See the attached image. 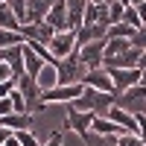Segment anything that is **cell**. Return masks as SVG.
I'll list each match as a JSON object with an SVG mask.
<instances>
[{"mask_svg": "<svg viewBox=\"0 0 146 146\" xmlns=\"http://www.w3.org/2000/svg\"><path fill=\"white\" fill-rule=\"evenodd\" d=\"M67 129V105H47L41 102L32 111V131L41 143L50 140L53 135H62Z\"/></svg>", "mask_w": 146, "mask_h": 146, "instance_id": "6da1fadb", "label": "cell"}, {"mask_svg": "<svg viewBox=\"0 0 146 146\" xmlns=\"http://www.w3.org/2000/svg\"><path fill=\"white\" fill-rule=\"evenodd\" d=\"M111 105H114V94H105V91H96V88H85L79 100L70 102V108H76V111H88L94 117H105Z\"/></svg>", "mask_w": 146, "mask_h": 146, "instance_id": "7a4b0ae2", "label": "cell"}, {"mask_svg": "<svg viewBox=\"0 0 146 146\" xmlns=\"http://www.w3.org/2000/svg\"><path fill=\"white\" fill-rule=\"evenodd\" d=\"M56 70H58V85H82L85 73H88V67H85L82 58H79V50L73 56H67V58H58Z\"/></svg>", "mask_w": 146, "mask_h": 146, "instance_id": "3957f363", "label": "cell"}, {"mask_svg": "<svg viewBox=\"0 0 146 146\" xmlns=\"http://www.w3.org/2000/svg\"><path fill=\"white\" fill-rule=\"evenodd\" d=\"M114 105H120L123 111L135 114V117L146 114V88L143 85H135V88H129L123 94H114Z\"/></svg>", "mask_w": 146, "mask_h": 146, "instance_id": "277c9868", "label": "cell"}, {"mask_svg": "<svg viewBox=\"0 0 146 146\" xmlns=\"http://www.w3.org/2000/svg\"><path fill=\"white\" fill-rule=\"evenodd\" d=\"M85 91V85H56V88L41 94V102L47 105H70L73 100H79Z\"/></svg>", "mask_w": 146, "mask_h": 146, "instance_id": "5b68a950", "label": "cell"}, {"mask_svg": "<svg viewBox=\"0 0 146 146\" xmlns=\"http://www.w3.org/2000/svg\"><path fill=\"white\" fill-rule=\"evenodd\" d=\"M47 50L53 53V58H56V62H58V58H67V56H73V53L79 50V47H76V32H73V29L56 32V35H53V41L47 44Z\"/></svg>", "mask_w": 146, "mask_h": 146, "instance_id": "8992f818", "label": "cell"}, {"mask_svg": "<svg viewBox=\"0 0 146 146\" xmlns=\"http://www.w3.org/2000/svg\"><path fill=\"white\" fill-rule=\"evenodd\" d=\"M108 73H111V82H114V94H123L135 85H140V76H143L140 67H108Z\"/></svg>", "mask_w": 146, "mask_h": 146, "instance_id": "52a82bcc", "label": "cell"}, {"mask_svg": "<svg viewBox=\"0 0 146 146\" xmlns=\"http://www.w3.org/2000/svg\"><path fill=\"white\" fill-rule=\"evenodd\" d=\"M21 35H23V44H50L53 41V35L56 29L50 27L47 21H38V23H23L21 27Z\"/></svg>", "mask_w": 146, "mask_h": 146, "instance_id": "ba28073f", "label": "cell"}, {"mask_svg": "<svg viewBox=\"0 0 146 146\" xmlns=\"http://www.w3.org/2000/svg\"><path fill=\"white\" fill-rule=\"evenodd\" d=\"M105 44H108V38H100V41H91V44H85V47H79V58H82V64L85 67H102V62H105Z\"/></svg>", "mask_w": 146, "mask_h": 146, "instance_id": "9c48e42d", "label": "cell"}, {"mask_svg": "<svg viewBox=\"0 0 146 146\" xmlns=\"http://www.w3.org/2000/svg\"><path fill=\"white\" fill-rule=\"evenodd\" d=\"M85 88H96V91H105V94H114V82H111V73H108V67H91L88 73H85L82 79Z\"/></svg>", "mask_w": 146, "mask_h": 146, "instance_id": "30bf717a", "label": "cell"}, {"mask_svg": "<svg viewBox=\"0 0 146 146\" xmlns=\"http://www.w3.org/2000/svg\"><path fill=\"white\" fill-rule=\"evenodd\" d=\"M18 91L23 94V100L29 105V114H32L35 108L41 105V88H38V82H35V76H29V73L18 76Z\"/></svg>", "mask_w": 146, "mask_h": 146, "instance_id": "8fae6325", "label": "cell"}, {"mask_svg": "<svg viewBox=\"0 0 146 146\" xmlns=\"http://www.w3.org/2000/svg\"><path fill=\"white\" fill-rule=\"evenodd\" d=\"M91 123H94V114L88 111H76V108H70L67 105V129L64 131H76V135H88L91 131Z\"/></svg>", "mask_w": 146, "mask_h": 146, "instance_id": "7c38bea8", "label": "cell"}, {"mask_svg": "<svg viewBox=\"0 0 146 146\" xmlns=\"http://www.w3.org/2000/svg\"><path fill=\"white\" fill-rule=\"evenodd\" d=\"M64 6H67V27H70L73 32H79L82 23H85V9H88V0H64Z\"/></svg>", "mask_w": 146, "mask_h": 146, "instance_id": "4fadbf2b", "label": "cell"}, {"mask_svg": "<svg viewBox=\"0 0 146 146\" xmlns=\"http://www.w3.org/2000/svg\"><path fill=\"white\" fill-rule=\"evenodd\" d=\"M105 117H108V120H114V123L123 129V131H135V135H137V117H135V114H129V111H123L120 105H111Z\"/></svg>", "mask_w": 146, "mask_h": 146, "instance_id": "5bb4252c", "label": "cell"}, {"mask_svg": "<svg viewBox=\"0 0 146 146\" xmlns=\"http://www.w3.org/2000/svg\"><path fill=\"white\" fill-rule=\"evenodd\" d=\"M56 6V0H27V21L23 23H38L47 18V12Z\"/></svg>", "mask_w": 146, "mask_h": 146, "instance_id": "9a60e30c", "label": "cell"}, {"mask_svg": "<svg viewBox=\"0 0 146 146\" xmlns=\"http://www.w3.org/2000/svg\"><path fill=\"white\" fill-rule=\"evenodd\" d=\"M50 27L56 29V32H64V29H70L67 27V6H64V0H56V6L47 12V18H44Z\"/></svg>", "mask_w": 146, "mask_h": 146, "instance_id": "2e32d148", "label": "cell"}, {"mask_svg": "<svg viewBox=\"0 0 146 146\" xmlns=\"http://www.w3.org/2000/svg\"><path fill=\"white\" fill-rule=\"evenodd\" d=\"M105 27H100V23H82V29L76 32V47H85V44H91V41H100L105 38Z\"/></svg>", "mask_w": 146, "mask_h": 146, "instance_id": "e0dca14e", "label": "cell"}, {"mask_svg": "<svg viewBox=\"0 0 146 146\" xmlns=\"http://www.w3.org/2000/svg\"><path fill=\"white\" fill-rule=\"evenodd\" d=\"M0 126H6L9 131H27L32 129V114H18V111H12L6 117H0Z\"/></svg>", "mask_w": 146, "mask_h": 146, "instance_id": "ac0fdd59", "label": "cell"}, {"mask_svg": "<svg viewBox=\"0 0 146 146\" xmlns=\"http://www.w3.org/2000/svg\"><path fill=\"white\" fill-rule=\"evenodd\" d=\"M35 82H38L41 94H44V91H50V88H56V85H58V70H56V62H47V64L41 67V73L35 76Z\"/></svg>", "mask_w": 146, "mask_h": 146, "instance_id": "d6986e66", "label": "cell"}, {"mask_svg": "<svg viewBox=\"0 0 146 146\" xmlns=\"http://www.w3.org/2000/svg\"><path fill=\"white\" fill-rule=\"evenodd\" d=\"M44 64H47L44 58H41L38 53H35L29 44H23V73H29V76H38Z\"/></svg>", "mask_w": 146, "mask_h": 146, "instance_id": "ffe728a7", "label": "cell"}, {"mask_svg": "<svg viewBox=\"0 0 146 146\" xmlns=\"http://www.w3.org/2000/svg\"><path fill=\"white\" fill-rule=\"evenodd\" d=\"M137 62H140V50H137V47H131V50L120 53V56H114V58H108L105 67H137Z\"/></svg>", "mask_w": 146, "mask_h": 146, "instance_id": "44dd1931", "label": "cell"}, {"mask_svg": "<svg viewBox=\"0 0 146 146\" xmlns=\"http://www.w3.org/2000/svg\"><path fill=\"white\" fill-rule=\"evenodd\" d=\"M91 131L94 135H108V137H117V135H123V129H120L114 120H108V117H94V123H91Z\"/></svg>", "mask_w": 146, "mask_h": 146, "instance_id": "7402d4cb", "label": "cell"}, {"mask_svg": "<svg viewBox=\"0 0 146 146\" xmlns=\"http://www.w3.org/2000/svg\"><path fill=\"white\" fill-rule=\"evenodd\" d=\"M131 38H108V44H105V62L108 58H114V56H120V53H126V50H131ZM102 62V64H105Z\"/></svg>", "mask_w": 146, "mask_h": 146, "instance_id": "603a6c76", "label": "cell"}, {"mask_svg": "<svg viewBox=\"0 0 146 146\" xmlns=\"http://www.w3.org/2000/svg\"><path fill=\"white\" fill-rule=\"evenodd\" d=\"M6 64L12 67L15 76H23V44L21 47H9V50H6Z\"/></svg>", "mask_w": 146, "mask_h": 146, "instance_id": "cb8c5ba5", "label": "cell"}, {"mask_svg": "<svg viewBox=\"0 0 146 146\" xmlns=\"http://www.w3.org/2000/svg\"><path fill=\"white\" fill-rule=\"evenodd\" d=\"M21 27H23L21 18H18L6 3H0V29H15V32H21Z\"/></svg>", "mask_w": 146, "mask_h": 146, "instance_id": "d4e9b609", "label": "cell"}, {"mask_svg": "<svg viewBox=\"0 0 146 146\" xmlns=\"http://www.w3.org/2000/svg\"><path fill=\"white\" fill-rule=\"evenodd\" d=\"M23 35L15 29H0V50H9V47H21Z\"/></svg>", "mask_w": 146, "mask_h": 146, "instance_id": "484cf974", "label": "cell"}, {"mask_svg": "<svg viewBox=\"0 0 146 146\" xmlns=\"http://www.w3.org/2000/svg\"><path fill=\"white\" fill-rule=\"evenodd\" d=\"M105 38H135V29L126 27V23H114V27H108Z\"/></svg>", "mask_w": 146, "mask_h": 146, "instance_id": "4316f807", "label": "cell"}, {"mask_svg": "<svg viewBox=\"0 0 146 146\" xmlns=\"http://www.w3.org/2000/svg\"><path fill=\"white\" fill-rule=\"evenodd\" d=\"M85 143H88V146H117V137L94 135V131H88V135H85Z\"/></svg>", "mask_w": 146, "mask_h": 146, "instance_id": "83f0119b", "label": "cell"}, {"mask_svg": "<svg viewBox=\"0 0 146 146\" xmlns=\"http://www.w3.org/2000/svg\"><path fill=\"white\" fill-rule=\"evenodd\" d=\"M146 140L135 131H123V135H117V146H143Z\"/></svg>", "mask_w": 146, "mask_h": 146, "instance_id": "f1b7e54d", "label": "cell"}, {"mask_svg": "<svg viewBox=\"0 0 146 146\" xmlns=\"http://www.w3.org/2000/svg\"><path fill=\"white\" fill-rule=\"evenodd\" d=\"M123 23H126V27H131L135 32L143 27V23H140V18H137V9H135V6H126V12H123Z\"/></svg>", "mask_w": 146, "mask_h": 146, "instance_id": "f546056e", "label": "cell"}, {"mask_svg": "<svg viewBox=\"0 0 146 146\" xmlns=\"http://www.w3.org/2000/svg\"><path fill=\"white\" fill-rule=\"evenodd\" d=\"M123 12H126L123 3H117V0L108 3V21H111V27H114V23H123Z\"/></svg>", "mask_w": 146, "mask_h": 146, "instance_id": "4dcf8cb0", "label": "cell"}, {"mask_svg": "<svg viewBox=\"0 0 146 146\" xmlns=\"http://www.w3.org/2000/svg\"><path fill=\"white\" fill-rule=\"evenodd\" d=\"M0 3H6L12 12H15V15L21 18V23L27 21V0H0Z\"/></svg>", "mask_w": 146, "mask_h": 146, "instance_id": "1f68e13d", "label": "cell"}, {"mask_svg": "<svg viewBox=\"0 0 146 146\" xmlns=\"http://www.w3.org/2000/svg\"><path fill=\"white\" fill-rule=\"evenodd\" d=\"M15 137H18L21 146H41V140L35 137V131H32V129H27V131H15Z\"/></svg>", "mask_w": 146, "mask_h": 146, "instance_id": "d6a6232c", "label": "cell"}, {"mask_svg": "<svg viewBox=\"0 0 146 146\" xmlns=\"http://www.w3.org/2000/svg\"><path fill=\"white\" fill-rule=\"evenodd\" d=\"M131 44H135L137 50H146V27H140V29L135 32V38H131Z\"/></svg>", "mask_w": 146, "mask_h": 146, "instance_id": "836d02e7", "label": "cell"}, {"mask_svg": "<svg viewBox=\"0 0 146 146\" xmlns=\"http://www.w3.org/2000/svg\"><path fill=\"white\" fill-rule=\"evenodd\" d=\"M15 88H18V79H6V82H0V100H3V96H9Z\"/></svg>", "mask_w": 146, "mask_h": 146, "instance_id": "e575fe53", "label": "cell"}, {"mask_svg": "<svg viewBox=\"0 0 146 146\" xmlns=\"http://www.w3.org/2000/svg\"><path fill=\"white\" fill-rule=\"evenodd\" d=\"M12 111H15L12 96H3V100H0V117H6V114H12Z\"/></svg>", "mask_w": 146, "mask_h": 146, "instance_id": "d590c367", "label": "cell"}, {"mask_svg": "<svg viewBox=\"0 0 146 146\" xmlns=\"http://www.w3.org/2000/svg\"><path fill=\"white\" fill-rule=\"evenodd\" d=\"M6 79H18V76L12 73V67H9L6 62H0V82H6Z\"/></svg>", "mask_w": 146, "mask_h": 146, "instance_id": "8d00e7d4", "label": "cell"}, {"mask_svg": "<svg viewBox=\"0 0 146 146\" xmlns=\"http://www.w3.org/2000/svg\"><path fill=\"white\" fill-rule=\"evenodd\" d=\"M62 140H64V131H62V135H53L50 140H44L41 146H62Z\"/></svg>", "mask_w": 146, "mask_h": 146, "instance_id": "74e56055", "label": "cell"}, {"mask_svg": "<svg viewBox=\"0 0 146 146\" xmlns=\"http://www.w3.org/2000/svg\"><path fill=\"white\" fill-rule=\"evenodd\" d=\"M137 135L146 140V114H140V117H137Z\"/></svg>", "mask_w": 146, "mask_h": 146, "instance_id": "f35d334b", "label": "cell"}, {"mask_svg": "<svg viewBox=\"0 0 146 146\" xmlns=\"http://www.w3.org/2000/svg\"><path fill=\"white\" fill-rule=\"evenodd\" d=\"M135 9H137V18H140V23L146 27V0H143V3H137Z\"/></svg>", "mask_w": 146, "mask_h": 146, "instance_id": "ab89813d", "label": "cell"}, {"mask_svg": "<svg viewBox=\"0 0 146 146\" xmlns=\"http://www.w3.org/2000/svg\"><path fill=\"white\" fill-rule=\"evenodd\" d=\"M12 135H15V131H9L6 126H0V146H3V143H6V140H9Z\"/></svg>", "mask_w": 146, "mask_h": 146, "instance_id": "60d3db41", "label": "cell"}, {"mask_svg": "<svg viewBox=\"0 0 146 146\" xmlns=\"http://www.w3.org/2000/svg\"><path fill=\"white\" fill-rule=\"evenodd\" d=\"M137 67L146 73V50H140V62H137Z\"/></svg>", "mask_w": 146, "mask_h": 146, "instance_id": "b9f144b4", "label": "cell"}, {"mask_svg": "<svg viewBox=\"0 0 146 146\" xmlns=\"http://www.w3.org/2000/svg\"><path fill=\"white\" fill-rule=\"evenodd\" d=\"M88 3H96V6H108V3H114V0H88Z\"/></svg>", "mask_w": 146, "mask_h": 146, "instance_id": "7bdbcfd3", "label": "cell"}, {"mask_svg": "<svg viewBox=\"0 0 146 146\" xmlns=\"http://www.w3.org/2000/svg\"><path fill=\"white\" fill-rule=\"evenodd\" d=\"M117 3H123V6H131V0H117Z\"/></svg>", "mask_w": 146, "mask_h": 146, "instance_id": "ee69618b", "label": "cell"}, {"mask_svg": "<svg viewBox=\"0 0 146 146\" xmlns=\"http://www.w3.org/2000/svg\"><path fill=\"white\" fill-rule=\"evenodd\" d=\"M140 85H143V88H146V73H143V76H140Z\"/></svg>", "mask_w": 146, "mask_h": 146, "instance_id": "f6af8a7d", "label": "cell"}, {"mask_svg": "<svg viewBox=\"0 0 146 146\" xmlns=\"http://www.w3.org/2000/svg\"><path fill=\"white\" fill-rule=\"evenodd\" d=\"M137 3H143V0H131V6H137Z\"/></svg>", "mask_w": 146, "mask_h": 146, "instance_id": "bcb514c9", "label": "cell"}, {"mask_svg": "<svg viewBox=\"0 0 146 146\" xmlns=\"http://www.w3.org/2000/svg\"><path fill=\"white\" fill-rule=\"evenodd\" d=\"M143 146H146V143H143Z\"/></svg>", "mask_w": 146, "mask_h": 146, "instance_id": "7dc6e473", "label": "cell"}]
</instances>
